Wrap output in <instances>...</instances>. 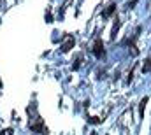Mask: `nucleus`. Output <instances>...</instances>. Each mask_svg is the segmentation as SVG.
Listing matches in <instances>:
<instances>
[{"label": "nucleus", "instance_id": "obj_1", "mask_svg": "<svg viewBox=\"0 0 151 135\" xmlns=\"http://www.w3.org/2000/svg\"><path fill=\"white\" fill-rule=\"evenodd\" d=\"M30 128H32L34 132H39V134H46V135H47V130L44 128V123H42V119H40V118H35L34 121H30Z\"/></svg>", "mask_w": 151, "mask_h": 135}, {"label": "nucleus", "instance_id": "obj_2", "mask_svg": "<svg viewBox=\"0 0 151 135\" xmlns=\"http://www.w3.org/2000/svg\"><path fill=\"white\" fill-rule=\"evenodd\" d=\"M104 42H102V39H95V44H93V55L97 56V58H102L104 56Z\"/></svg>", "mask_w": 151, "mask_h": 135}, {"label": "nucleus", "instance_id": "obj_3", "mask_svg": "<svg viewBox=\"0 0 151 135\" xmlns=\"http://www.w3.org/2000/svg\"><path fill=\"white\" fill-rule=\"evenodd\" d=\"M72 46H74V37H72V35H67V40L60 46V51H62V53H69V51L72 49Z\"/></svg>", "mask_w": 151, "mask_h": 135}, {"label": "nucleus", "instance_id": "obj_4", "mask_svg": "<svg viewBox=\"0 0 151 135\" xmlns=\"http://www.w3.org/2000/svg\"><path fill=\"white\" fill-rule=\"evenodd\" d=\"M114 11H116V4H109V5H107V9L102 12V18H109Z\"/></svg>", "mask_w": 151, "mask_h": 135}, {"label": "nucleus", "instance_id": "obj_5", "mask_svg": "<svg viewBox=\"0 0 151 135\" xmlns=\"http://www.w3.org/2000/svg\"><path fill=\"white\" fill-rule=\"evenodd\" d=\"M119 27H121V21H119V19L116 18V19H114V25H113V32H111V39H113V40L116 39V34H118Z\"/></svg>", "mask_w": 151, "mask_h": 135}, {"label": "nucleus", "instance_id": "obj_6", "mask_svg": "<svg viewBox=\"0 0 151 135\" xmlns=\"http://www.w3.org/2000/svg\"><path fill=\"white\" fill-rule=\"evenodd\" d=\"M148 100H150V98H148V97H144V98L141 100V103H139V116H141V118L144 116V109H146V103H148Z\"/></svg>", "mask_w": 151, "mask_h": 135}, {"label": "nucleus", "instance_id": "obj_7", "mask_svg": "<svg viewBox=\"0 0 151 135\" xmlns=\"http://www.w3.org/2000/svg\"><path fill=\"white\" fill-rule=\"evenodd\" d=\"M148 72H151V58H146V62L142 65V74H148Z\"/></svg>", "mask_w": 151, "mask_h": 135}, {"label": "nucleus", "instance_id": "obj_8", "mask_svg": "<svg viewBox=\"0 0 151 135\" xmlns=\"http://www.w3.org/2000/svg\"><path fill=\"white\" fill-rule=\"evenodd\" d=\"M104 119H100V118H97V116H91V118H88V123L90 125H100Z\"/></svg>", "mask_w": 151, "mask_h": 135}, {"label": "nucleus", "instance_id": "obj_9", "mask_svg": "<svg viewBox=\"0 0 151 135\" xmlns=\"http://www.w3.org/2000/svg\"><path fill=\"white\" fill-rule=\"evenodd\" d=\"M81 62H83V56H79V58L76 60V63H74V70H77V68L81 67Z\"/></svg>", "mask_w": 151, "mask_h": 135}, {"label": "nucleus", "instance_id": "obj_10", "mask_svg": "<svg viewBox=\"0 0 151 135\" xmlns=\"http://www.w3.org/2000/svg\"><path fill=\"white\" fill-rule=\"evenodd\" d=\"M135 4H137V0H132V2H128V5H127V7H128V9H134V5H135Z\"/></svg>", "mask_w": 151, "mask_h": 135}, {"label": "nucleus", "instance_id": "obj_11", "mask_svg": "<svg viewBox=\"0 0 151 135\" xmlns=\"http://www.w3.org/2000/svg\"><path fill=\"white\" fill-rule=\"evenodd\" d=\"M46 18H47V23H51V12L47 11V14H46Z\"/></svg>", "mask_w": 151, "mask_h": 135}, {"label": "nucleus", "instance_id": "obj_12", "mask_svg": "<svg viewBox=\"0 0 151 135\" xmlns=\"http://www.w3.org/2000/svg\"><path fill=\"white\" fill-rule=\"evenodd\" d=\"M91 135H97V134H95V132H93V134H91Z\"/></svg>", "mask_w": 151, "mask_h": 135}]
</instances>
